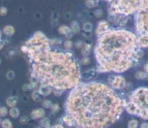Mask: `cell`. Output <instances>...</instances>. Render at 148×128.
<instances>
[{
  "label": "cell",
  "instance_id": "cell-1",
  "mask_svg": "<svg viewBox=\"0 0 148 128\" xmlns=\"http://www.w3.org/2000/svg\"><path fill=\"white\" fill-rule=\"evenodd\" d=\"M125 103L107 85L90 82L78 85L67 101L66 108L79 128H105L121 116Z\"/></svg>",
  "mask_w": 148,
  "mask_h": 128
},
{
  "label": "cell",
  "instance_id": "cell-2",
  "mask_svg": "<svg viewBox=\"0 0 148 128\" xmlns=\"http://www.w3.org/2000/svg\"><path fill=\"white\" fill-rule=\"evenodd\" d=\"M70 53L50 51L48 46L29 56L33 61L34 79L42 84L62 91L75 87L79 81L77 63Z\"/></svg>",
  "mask_w": 148,
  "mask_h": 128
},
{
  "label": "cell",
  "instance_id": "cell-3",
  "mask_svg": "<svg viewBox=\"0 0 148 128\" xmlns=\"http://www.w3.org/2000/svg\"><path fill=\"white\" fill-rule=\"evenodd\" d=\"M134 35L124 31L109 32L99 40L95 55L100 72L122 73L139 58Z\"/></svg>",
  "mask_w": 148,
  "mask_h": 128
},
{
  "label": "cell",
  "instance_id": "cell-4",
  "mask_svg": "<svg viewBox=\"0 0 148 128\" xmlns=\"http://www.w3.org/2000/svg\"><path fill=\"white\" fill-rule=\"evenodd\" d=\"M125 108L130 114L148 119V88L142 87L135 90Z\"/></svg>",
  "mask_w": 148,
  "mask_h": 128
},
{
  "label": "cell",
  "instance_id": "cell-5",
  "mask_svg": "<svg viewBox=\"0 0 148 128\" xmlns=\"http://www.w3.org/2000/svg\"><path fill=\"white\" fill-rule=\"evenodd\" d=\"M108 82L112 88L116 90L124 88L126 84L125 79L121 76H112L109 79Z\"/></svg>",
  "mask_w": 148,
  "mask_h": 128
},
{
  "label": "cell",
  "instance_id": "cell-6",
  "mask_svg": "<svg viewBox=\"0 0 148 128\" xmlns=\"http://www.w3.org/2000/svg\"><path fill=\"white\" fill-rule=\"evenodd\" d=\"M138 29L139 30H146L148 28V15L141 13L138 16Z\"/></svg>",
  "mask_w": 148,
  "mask_h": 128
},
{
  "label": "cell",
  "instance_id": "cell-7",
  "mask_svg": "<svg viewBox=\"0 0 148 128\" xmlns=\"http://www.w3.org/2000/svg\"><path fill=\"white\" fill-rule=\"evenodd\" d=\"M136 45L139 47H148V35H144L140 37L136 41Z\"/></svg>",
  "mask_w": 148,
  "mask_h": 128
},
{
  "label": "cell",
  "instance_id": "cell-8",
  "mask_svg": "<svg viewBox=\"0 0 148 128\" xmlns=\"http://www.w3.org/2000/svg\"><path fill=\"white\" fill-rule=\"evenodd\" d=\"M38 91H39L41 95H44V96H48V95L50 94L51 92V89L50 87L48 86V85L42 84L39 87Z\"/></svg>",
  "mask_w": 148,
  "mask_h": 128
},
{
  "label": "cell",
  "instance_id": "cell-9",
  "mask_svg": "<svg viewBox=\"0 0 148 128\" xmlns=\"http://www.w3.org/2000/svg\"><path fill=\"white\" fill-rule=\"evenodd\" d=\"M45 115V111L42 108H39V109H37L34 110L33 112L31 113V116L33 119H36L38 118H41L44 116Z\"/></svg>",
  "mask_w": 148,
  "mask_h": 128
},
{
  "label": "cell",
  "instance_id": "cell-10",
  "mask_svg": "<svg viewBox=\"0 0 148 128\" xmlns=\"http://www.w3.org/2000/svg\"><path fill=\"white\" fill-rule=\"evenodd\" d=\"M17 103V98L16 96H11L6 100V104L10 107H15Z\"/></svg>",
  "mask_w": 148,
  "mask_h": 128
},
{
  "label": "cell",
  "instance_id": "cell-11",
  "mask_svg": "<svg viewBox=\"0 0 148 128\" xmlns=\"http://www.w3.org/2000/svg\"><path fill=\"white\" fill-rule=\"evenodd\" d=\"M9 114L10 116H12V118H17L20 115V112H19V110L16 107H12V108L9 111Z\"/></svg>",
  "mask_w": 148,
  "mask_h": 128
},
{
  "label": "cell",
  "instance_id": "cell-12",
  "mask_svg": "<svg viewBox=\"0 0 148 128\" xmlns=\"http://www.w3.org/2000/svg\"><path fill=\"white\" fill-rule=\"evenodd\" d=\"M63 121L68 126H72L74 125H75V122H74V119H72V118L70 116H64L63 118Z\"/></svg>",
  "mask_w": 148,
  "mask_h": 128
},
{
  "label": "cell",
  "instance_id": "cell-13",
  "mask_svg": "<svg viewBox=\"0 0 148 128\" xmlns=\"http://www.w3.org/2000/svg\"><path fill=\"white\" fill-rule=\"evenodd\" d=\"M148 76L145 73L142 72H138L136 74V77L138 80H144L147 78Z\"/></svg>",
  "mask_w": 148,
  "mask_h": 128
},
{
  "label": "cell",
  "instance_id": "cell-14",
  "mask_svg": "<svg viewBox=\"0 0 148 128\" xmlns=\"http://www.w3.org/2000/svg\"><path fill=\"white\" fill-rule=\"evenodd\" d=\"M40 95L41 94H40L39 91H34L32 94V98H33L34 101L38 102L41 99V97L40 96Z\"/></svg>",
  "mask_w": 148,
  "mask_h": 128
},
{
  "label": "cell",
  "instance_id": "cell-15",
  "mask_svg": "<svg viewBox=\"0 0 148 128\" xmlns=\"http://www.w3.org/2000/svg\"><path fill=\"white\" fill-rule=\"evenodd\" d=\"M2 126L4 128H12V124L9 119H4L2 122Z\"/></svg>",
  "mask_w": 148,
  "mask_h": 128
},
{
  "label": "cell",
  "instance_id": "cell-16",
  "mask_svg": "<svg viewBox=\"0 0 148 128\" xmlns=\"http://www.w3.org/2000/svg\"><path fill=\"white\" fill-rule=\"evenodd\" d=\"M40 125L42 126V127L45 128H48L50 126V121L49 119L48 118H44L40 122Z\"/></svg>",
  "mask_w": 148,
  "mask_h": 128
},
{
  "label": "cell",
  "instance_id": "cell-17",
  "mask_svg": "<svg viewBox=\"0 0 148 128\" xmlns=\"http://www.w3.org/2000/svg\"><path fill=\"white\" fill-rule=\"evenodd\" d=\"M90 48L91 47L89 46V45H86V46H85V47L84 49H83L82 51V54L83 56H88V55L90 54Z\"/></svg>",
  "mask_w": 148,
  "mask_h": 128
},
{
  "label": "cell",
  "instance_id": "cell-18",
  "mask_svg": "<svg viewBox=\"0 0 148 128\" xmlns=\"http://www.w3.org/2000/svg\"><path fill=\"white\" fill-rule=\"evenodd\" d=\"M138 125V122L136 120H133L130 121L128 124V127L131 128H137Z\"/></svg>",
  "mask_w": 148,
  "mask_h": 128
},
{
  "label": "cell",
  "instance_id": "cell-19",
  "mask_svg": "<svg viewBox=\"0 0 148 128\" xmlns=\"http://www.w3.org/2000/svg\"><path fill=\"white\" fill-rule=\"evenodd\" d=\"M52 103L49 100H45L43 101L42 103V106L44 107L45 108H50L52 106Z\"/></svg>",
  "mask_w": 148,
  "mask_h": 128
},
{
  "label": "cell",
  "instance_id": "cell-20",
  "mask_svg": "<svg viewBox=\"0 0 148 128\" xmlns=\"http://www.w3.org/2000/svg\"><path fill=\"white\" fill-rule=\"evenodd\" d=\"M8 114L7 108L5 107L0 108V116H5Z\"/></svg>",
  "mask_w": 148,
  "mask_h": 128
},
{
  "label": "cell",
  "instance_id": "cell-21",
  "mask_svg": "<svg viewBox=\"0 0 148 128\" xmlns=\"http://www.w3.org/2000/svg\"><path fill=\"white\" fill-rule=\"evenodd\" d=\"M14 77H15V74H14L13 71H9L6 73V77L8 80H13L14 78Z\"/></svg>",
  "mask_w": 148,
  "mask_h": 128
},
{
  "label": "cell",
  "instance_id": "cell-22",
  "mask_svg": "<svg viewBox=\"0 0 148 128\" xmlns=\"http://www.w3.org/2000/svg\"><path fill=\"white\" fill-rule=\"evenodd\" d=\"M51 109H52L53 112H58L60 110V107H59V106L57 104H54L52 106H51Z\"/></svg>",
  "mask_w": 148,
  "mask_h": 128
},
{
  "label": "cell",
  "instance_id": "cell-23",
  "mask_svg": "<svg viewBox=\"0 0 148 128\" xmlns=\"http://www.w3.org/2000/svg\"><path fill=\"white\" fill-rule=\"evenodd\" d=\"M28 122V118H27V116H22V117L20 119V122L22 124H27V123Z\"/></svg>",
  "mask_w": 148,
  "mask_h": 128
},
{
  "label": "cell",
  "instance_id": "cell-24",
  "mask_svg": "<svg viewBox=\"0 0 148 128\" xmlns=\"http://www.w3.org/2000/svg\"><path fill=\"white\" fill-rule=\"evenodd\" d=\"M92 28V25L90 23H86L84 25V29L86 31H90Z\"/></svg>",
  "mask_w": 148,
  "mask_h": 128
},
{
  "label": "cell",
  "instance_id": "cell-25",
  "mask_svg": "<svg viewBox=\"0 0 148 128\" xmlns=\"http://www.w3.org/2000/svg\"><path fill=\"white\" fill-rule=\"evenodd\" d=\"M10 28H11V27H8L7 28H6L5 30V34H7V35H11L13 34V30H12L10 31L9 30Z\"/></svg>",
  "mask_w": 148,
  "mask_h": 128
},
{
  "label": "cell",
  "instance_id": "cell-26",
  "mask_svg": "<svg viewBox=\"0 0 148 128\" xmlns=\"http://www.w3.org/2000/svg\"><path fill=\"white\" fill-rule=\"evenodd\" d=\"M82 64L83 65H87L88 64V63L90 62V59L89 58H87V57H85L83 58V59H82Z\"/></svg>",
  "mask_w": 148,
  "mask_h": 128
},
{
  "label": "cell",
  "instance_id": "cell-27",
  "mask_svg": "<svg viewBox=\"0 0 148 128\" xmlns=\"http://www.w3.org/2000/svg\"><path fill=\"white\" fill-rule=\"evenodd\" d=\"M72 45V42L70 41L66 42V43H65V47L67 48H70L71 47Z\"/></svg>",
  "mask_w": 148,
  "mask_h": 128
},
{
  "label": "cell",
  "instance_id": "cell-28",
  "mask_svg": "<svg viewBox=\"0 0 148 128\" xmlns=\"http://www.w3.org/2000/svg\"><path fill=\"white\" fill-rule=\"evenodd\" d=\"M141 128H148V124H147V123H144V124H142V125H141Z\"/></svg>",
  "mask_w": 148,
  "mask_h": 128
},
{
  "label": "cell",
  "instance_id": "cell-29",
  "mask_svg": "<svg viewBox=\"0 0 148 128\" xmlns=\"http://www.w3.org/2000/svg\"><path fill=\"white\" fill-rule=\"evenodd\" d=\"M4 43H0V50L1 49V48H2V47H3V46H4Z\"/></svg>",
  "mask_w": 148,
  "mask_h": 128
},
{
  "label": "cell",
  "instance_id": "cell-30",
  "mask_svg": "<svg viewBox=\"0 0 148 128\" xmlns=\"http://www.w3.org/2000/svg\"><path fill=\"white\" fill-rule=\"evenodd\" d=\"M146 71H147V72L148 73V64H147V65H146Z\"/></svg>",
  "mask_w": 148,
  "mask_h": 128
},
{
  "label": "cell",
  "instance_id": "cell-31",
  "mask_svg": "<svg viewBox=\"0 0 148 128\" xmlns=\"http://www.w3.org/2000/svg\"><path fill=\"white\" fill-rule=\"evenodd\" d=\"M1 59H0V64H1Z\"/></svg>",
  "mask_w": 148,
  "mask_h": 128
},
{
  "label": "cell",
  "instance_id": "cell-32",
  "mask_svg": "<svg viewBox=\"0 0 148 128\" xmlns=\"http://www.w3.org/2000/svg\"><path fill=\"white\" fill-rule=\"evenodd\" d=\"M1 119H0V124H1Z\"/></svg>",
  "mask_w": 148,
  "mask_h": 128
}]
</instances>
